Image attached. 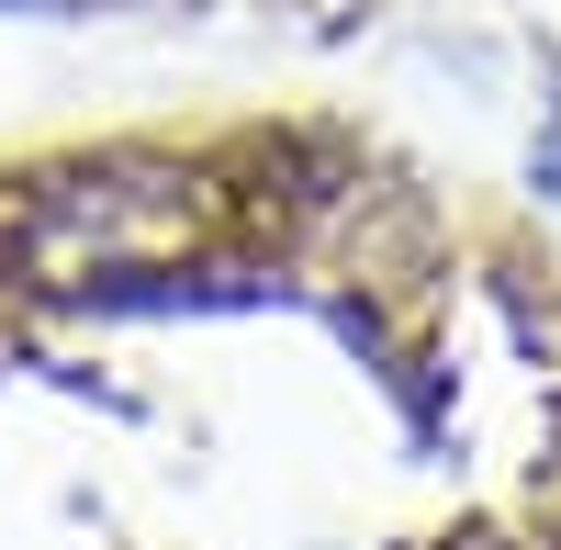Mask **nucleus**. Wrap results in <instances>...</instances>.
Segmentation results:
<instances>
[{"label":"nucleus","mask_w":561,"mask_h":550,"mask_svg":"<svg viewBox=\"0 0 561 550\" xmlns=\"http://www.w3.org/2000/svg\"><path fill=\"white\" fill-rule=\"evenodd\" d=\"M192 270H237L225 180L203 135H90L0 169V282L12 303H124Z\"/></svg>","instance_id":"1"}]
</instances>
